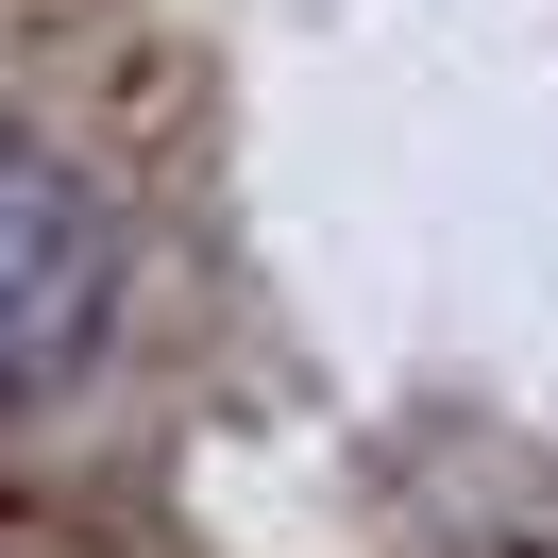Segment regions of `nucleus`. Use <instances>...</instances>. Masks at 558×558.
Instances as JSON below:
<instances>
[{
    "label": "nucleus",
    "instance_id": "obj_1",
    "mask_svg": "<svg viewBox=\"0 0 558 558\" xmlns=\"http://www.w3.org/2000/svg\"><path fill=\"white\" fill-rule=\"evenodd\" d=\"M119 339V204L69 153L0 136V423L69 407Z\"/></svg>",
    "mask_w": 558,
    "mask_h": 558
}]
</instances>
